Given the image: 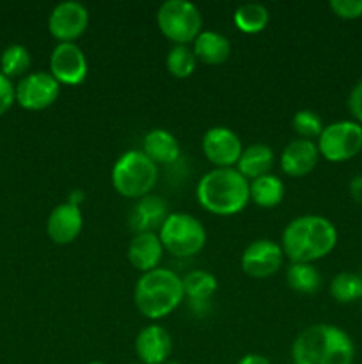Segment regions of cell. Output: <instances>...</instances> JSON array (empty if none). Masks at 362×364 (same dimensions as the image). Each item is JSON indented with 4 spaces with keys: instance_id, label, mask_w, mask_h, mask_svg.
Segmentation results:
<instances>
[{
    "instance_id": "1",
    "label": "cell",
    "mask_w": 362,
    "mask_h": 364,
    "mask_svg": "<svg viewBox=\"0 0 362 364\" xmlns=\"http://www.w3.org/2000/svg\"><path fill=\"white\" fill-rule=\"evenodd\" d=\"M337 230L322 215H300L287 223L280 247L291 263H314L336 249Z\"/></svg>"
},
{
    "instance_id": "2",
    "label": "cell",
    "mask_w": 362,
    "mask_h": 364,
    "mask_svg": "<svg viewBox=\"0 0 362 364\" xmlns=\"http://www.w3.org/2000/svg\"><path fill=\"white\" fill-rule=\"evenodd\" d=\"M291 359L293 364H353L355 345L341 327L314 323L295 338Z\"/></svg>"
},
{
    "instance_id": "3",
    "label": "cell",
    "mask_w": 362,
    "mask_h": 364,
    "mask_svg": "<svg viewBox=\"0 0 362 364\" xmlns=\"http://www.w3.org/2000/svg\"><path fill=\"white\" fill-rule=\"evenodd\" d=\"M195 196L199 205L213 215H236L251 203V181L236 167H215L199 180Z\"/></svg>"
},
{
    "instance_id": "4",
    "label": "cell",
    "mask_w": 362,
    "mask_h": 364,
    "mask_svg": "<svg viewBox=\"0 0 362 364\" xmlns=\"http://www.w3.org/2000/svg\"><path fill=\"white\" fill-rule=\"evenodd\" d=\"M183 281L174 270L158 269L141 274L133 288V302L142 316L162 320L183 302Z\"/></svg>"
},
{
    "instance_id": "5",
    "label": "cell",
    "mask_w": 362,
    "mask_h": 364,
    "mask_svg": "<svg viewBox=\"0 0 362 364\" xmlns=\"http://www.w3.org/2000/svg\"><path fill=\"white\" fill-rule=\"evenodd\" d=\"M112 185L126 199H141L151 194L158 181V166L138 149H130L112 167Z\"/></svg>"
},
{
    "instance_id": "6",
    "label": "cell",
    "mask_w": 362,
    "mask_h": 364,
    "mask_svg": "<svg viewBox=\"0 0 362 364\" xmlns=\"http://www.w3.org/2000/svg\"><path fill=\"white\" fill-rule=\"evenodd\" d=\"M158 237L163 249L176 258L199 255L208 240V233L201 220L187 212L169 213L158 230Z\"/></svg>"
},
{
    "instance_id": "7",
    "label": "cell",
    "mask_w": 362,
    "mask_h": 364,
    "mask_svg": "<svg viewBox=\"0 0 362 364\" xmlns=\"http://www.w3.org/2000/svg\"><path fill=\"white\" fill-rule=\"evenodd\" d=\"M156 23L160 32L176 45L195 41L202 32V16L188 0H167L158 7Z\"/></svg>"
},
{
    "instance_id": "8",
    "label": "cell",
    "mask_w": 362,
    "mask_h": 364,
    "mask_svg": "<svg viewBox=\"0 0 362 364\" xmlns=\"http://www.w3.org/2000/svg\"><path fill=\"white\" fill-rule=\"evenodd\" d=\"M316 146L319 156L329 162H348L362 151V127L350 119L327 124Z\"/></svg>"
},
{
    "instance_id": "9",
    "label": "cell",
    "mask_w": 362,
    "mask_h": 364,
    "mask_svg": "<svg viewBox=\"0 0 362 364\" xmlns=\"http://www.w3.org/2000/svg\"><path fill=\"white\" fill-rule=\"evenodd\" d=\"M60 84L50 71L27 73L16 85V102L25 110H45L57 102Z\"/></svg>"
},
{
    "instance_id": "10",
    "label": "cell",
    "mask_w": 362,
    "mask_h": 364,
    "mask_svg": "<svg viewBox=\"0 0 362 364\" xmlns=\"http://www.w3.org/2000/svg\"><path fill=\"white\" fill-rule=\"evenodd\" d=\"M87 71V59L77 43H59L50 53V73L60 85H80Z\"/></svg>"
},
{
    "instance_id": "11",
    "label": "cell",
    "mask_w": 362,
    "mask_h": 364,
    "mask_svg": "<svg viewBox=\"0 0 362 364\" xmlns=\"http://www.w3.org/2000/svg\"><path fill=\"white\" fill-rule=\"evenodd\" d=\"M284 252L280 244L268 240V238H259L247 245L241 255V270L248 277L254 279H266L277 274L283 267Z\"/></svg>"
},
{
    "instance_id": "12",
    "label": "cell",
    "mask_w": 362,
    "mask_h": 364,
    "mask_svg": "<svg viewBox=\"0 0 362 364\" xmlns=\"http://www.w3.org/2000/svg\"><path fill=\"white\" fill-rule=\"evenodd\" d=\"M89 25V11L80 2L57 4L48 16V31L59 43H75Z\"/></svg>"
},
{
    "instance_id": "13",
    "label": "cell",
    "mask_w": 362,
    "mask_h": 364,
    "mask_svg": "<svg viewBox=\"0 0 362 364\" xmlns=\"http://www.w3.org/2000/svg\"><path fill=\"white\" fill-rule=\"evenodd\" d=\"M241 151H243L241 139L238 137L236 132L227 127L209 128L202 137V153L216 169L236 166Z\"/></svg>"
},
{
    "instance_id": "14",
    "label": "cell",
    "mask_w": 362,
    "mask_h": 364,
    "mask_svg": "<svg viewBox=\"0 0 362 364\" xmlns=\"http://www.w3.org/2000/svg\"><path fill=\"white\" fill-rule=\"evenodd\" d=\"M84 228L80 206L71 203H60L50 212L46 219V233L50 240L57 245H67L77 240Z\"/></svg>"
},
{
    "instance_id": "15",
    "label": "cell",
    "mask_w": 362,
    "mask_h": 364,
    "mask_svg": "<svg viewBox=\"0 0 362 364\" xmlns=\"http://www.w3.org/2000/svg\"><path fill=\"white\" fill-rule=\"evenodd\" d=\"M135 352L141 364H163L172 352V338L160 323L146 326L135 338Z\"/></svg>"
},
{
    "instance_id": "16",
    "label": "cell",
    "mask_w": 362,
    "mask_h": 364,
    "mask_svg": "<svg viewBox=\"0 0 362 364\" xmlns=\"http://www.w3.org/2000/svg\"><path fill=\"white\" fill-rule=\"evenodd\" d=\"M319 151L314 141H305V139H293L287 142L286 148L280 155V169L284 174L291 178L307 176L318 166Z\"/></svg>"
},
{
    "instance_id": "17",
    "label": "cell",
    "mask_w": 362,
    "mask_h": 364,
    "mask_svg": "<svg viewBox=\"0 0 362 364\" xmlns=\"http://www.w3.org/2000/svg\"><path fill=\"white\" fill-rule=\"evenodd\" d=\"M169 206L160 196L149 194L137 199L130 213V226L137 233H156L169 215Z\"/></svg>"
},
{
    "instance_id": "18",
    "label": "cell",
    "mask_w": 362,
    "mask_h": 364,
    "mask_svg": "<svg viewBox=\"0 0 362 364\" xmlns=\"http://www.w3.org/2000/svg\"><path fill=\"white\" fill-rule=\"evenodd\" d=\"M165 252L158 233H137L128 245V262L138 272L146 274L158 269Z\"/></svg>"
},
{
    "instance_id": "19",
    "label": "cell",
    "mask_w": 362,
    "mask_h": 364,
    "mask_svg": "<svg viewBox=\"0 0 362 364\" xmlns=\"http://www.w3.org/2000/svg\"><path fill=\"white\" fill-rule=\"evenodd\" d=\"M142 153L156 166L158 164L170 166L180 160L181 146L170 132L163 130V128H153L142 139Z\"/></svg>"
},
{
    "instance_id": "20",
    "label": "cell",
    "mask_w": 362,
    "mask_h": 364,
    "mask_svg": "<svg viewBox=\"0 0 362 364\" xmlns=\"http://www.w3.org/2000/svg\"><path fill=\"white\" fill-rule=\"evenodd\" d=\"M273 162H275V155H273L272 148L258 142V144H251L243 148L240 160L236 164V169L241 176L252 181L265 176V174H270Z\"/></svg>"
},
{
    "instance_id": "21",
    "label": "cell",
    "mask_w": 362,
    "mask_h": 364,
    "mask_svg": "<svg viewBox=\"0 0 362 364\" xmlns=\"http://www.w3.org/2000/svg\"><path fill=\"white\" fill-rule=\"evenodd\" d=\"M195 59L208 66L224 64L231 55V43L224 34L215 31H202L194 41Z\"/></svg>"
},
{
    "instance_id": "22",
    "label": "cell",
    "mask_w": 362,
    "mask_h": 364,
    "mask_svg": "<svg viewBox=\"0 0 362 364\" xmlns=\"http://www.w3.org/2000/svg\"><path fill=\"white\" fill-rule=\"evenodd\" d=\"M181 281H183L185 297L190 302L192 309H197V311L206 309V304L219 288L216 277L206 270H192L185 274Z\"/></svg>"
},
{
    "instance_id": "23",
    "label": "cell",
    "mask_w": 362,
    "mask_h": 364,
    "mask_svg": "<svg viewBox=\"0 0 362 364\" xmlns=\"http://www.w3.org/2000/svg\"><path fill=\"white\" fill-rule=\"evenodd\" d=\"M284 199V183L275 174H265L251 181V201L261 208H273Z\"/></svg>"
},
{
    "instance_id": "24",
    "label": "cell",
    "mask_w": 362,
    "mask_h": 364,
    "mask_svg": "<svg viewBox=\"0 0 362 364\" xmlns=\"http://www.w3.org/2000/svg\"><path fill=\"white\" fill-rule=\"evenodd\" d=\"M286 283L297 294L312 295L322 287V276L312 263H291L286 270Z\"/></svg>"
},
{
    "instance_id": "25",
    "label": "cell",
    "mask_w": 362,
    "mask_h": 364,
    "mask_svg": "<svg viewBox=\"0 0 362 364\" xmlns=\"http://www.w3.org/2000/svg\"><path fill=\"white\" fill-rule=\"evenodd\" d=\"M233 21L243 34H259L268 25L270 13L263 4H243L234 11Z\"/></svg>"
},
{
    "instance_id": "26",
    "label": "cell",
    "mask_w": 362,
    "mask_h": 364,
    "mask_svg": "<svg viewBox=\"0 0 362 364\" xmlns=\"http://www.w3.org/2000/svg\"><path fill=\"white\" fill-rule=\"evenodd\" d=\"M31 52L23 45L14 43V45L7 46L0 55V73L6 75L7 78H23L27 71L31 70Z\"/></svg>"
},
{
    "instance_id": "27",
    "label": "cell",
    "mask_w": 362,
    "mask_h": 364,
    "mask_svg": "<svg viewBox=\"0 0 362 364\" xmlns=\"http://www.w3.org/2000/svg\"><path fill=\"white\" fill-rule=\"evenodd\" d=\"M330 295L341 304H350L362 299V274L341 272L334 276L330 283Z\"/></svg>"
},
{
    "instance_id": "28",
    "label": "cell",
    "mask_w": 362,
    "mask_h": 364,
    "mask_svg": "<svg viewBox=\"0 0 362 364\" xmlns=\"http://www.w3.org/2000/svg\"><path fill=\"white\" fill-rule=\"evenodd\" d=\"M165 66L172 77L188 78L195 71V66H197L194 50L188 48L187 45H174L167 53Z\"/></svg>"
},
{
    "instance_id": "29",
    "label": "cell",
    "mask_w": 362,
    "mask_h": 364,
    "mask_svg": "<svg viewBox=\"0 0 362 364\" xmlns=\"http://www.w3.org/2000/svg\"><path fill=\"white\" fill-rule=\"evenodd\" d=\"M291 127H293L295 134L298 135V139H305V141H314L322 135L323 124L322 117L314 112V110H298L295 114L293 121H291Z\"/></svg>"
},
{
    "instance_id": "30",
    "label": "cell",
    "mask_w": 362,
    "mask_h": 364,
    "mask_svg": "<svg viewBox=\"0 0 362 364\" xmlns=\"http://www.w3.org/2000/svg\"><path fill=\"white\" fill-rule=\"evenodd\" d=\"M330 11L343 20L362 18V0H330Z\"/></svg>"
},
{
    "instance_id": "31",
    "label": "cell",
    "mask_w": 362,
    "mask_h": 364,
    "mask_svg": "<svg viewBox=\"0 0 362 364\" xmlns=\"http://www.w3.org/2000/svg\"><path fill=\"white\" fill-rule=\"evenodd\" d=\"M14 102H16V85H13L11 78L0 73V116H4Z\"/></svg>"
},
{
    "instance_id": "32",
    "label": "cell",
    "mask_w": 362,
    "mask_h": 364,
    "mask_svg": "<svg viewBox=\"0 0 362 364\" xmlns=\"http://www.w3.org/2000/svg\"><path fill=\"white\" fill-rule=\"evenodd\" d=\"M348 109L353 116V121H357L362 127V80L351 89L350 96H348Z\"/></svg>"
},
{
    "instance_id": "33",
    "label": "cell",
    "mask_w": 362,
    "mask_h": 364,
    "mask_svg": "<svg viewBox=\"0 0 362 364\" xmlns=\"http://www.w3.org/2000/svg\"><path fill=\"white\" fill-rule=\"evenodd\" d=\"M348 191H350L351 199H353L357 205H362V174L351 178L350 185H348Z\"/></svg>"
},
{
    "instance_id": "34",
    "label": "cell",
    "mask_w": 362,
    "mask_h": 364,
    "mask_svg": "<svg viewBox=\"0 0 362 364\" xmlns=\"http://www.w3.org/2000/svg\"><path fill=\"white\" fill-rule=\"evenodd\" d=\"M236 364H272L261 354H245Z\"/></svg>"
},
{
    "instance_id": "35",
    "label": "cell",
    "mask_w": 362,
    "mask_h": 364,
    "mask_svg": "<svg viewBox=\"0 0 362 364\" xmlns=\"http://www.w3.org/2000/svg\"><path fill=\"white\" fill-rule=\"evenodd\" d=\"M67 203H71V205H75V206H80L82 203H84V192H82V191L71 192Z\"/></svg>"
},
{
    "instance_id": "36",
    "label": "cell",
    "mask_w": 362,
    "mask_h": 364,
    "mask_svg": "<svg viewBox=\"0 0 362 364\" xmlns=\"http://www.w3.org/2000/svg\"><path fill=\"white\" fill-rule=\"evenodd\" d=\"M163 364H181V363H177V361H167V363H163Z\"/></svg>"
},
{
    "instance_id": "37",
    "label": "cell",
    "mask_w": 362,
    "mask_h": 364,
    "mask_svg": "<svg viewBox=\"0 0 362 364\" xmlns=\"http://www.w3.org/2000/svg\"><path fill=\"white\" fill-rule=\"evenodd\" d=\"M89 364H105V363H102V361H91Z\"/></svg>"
},
{
    "instance_id": "38",
    "label": "cell",
    "mask_w": 362,
    "mask_h": 364,
    "mask_svg": "<svg viewBox=\"0 0 362 364\" xmlns=\"http://www.w3.org/2000/svg\"><path fill=\"white\" fill-rule=\"evenodd\" d=\"M133 364H141V363H133Z\"/></svg>"
}]
</instances>
